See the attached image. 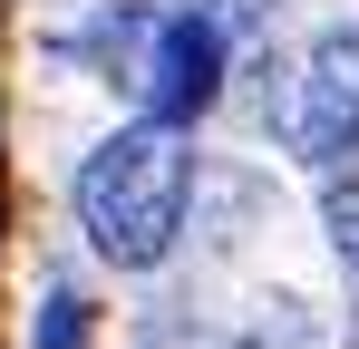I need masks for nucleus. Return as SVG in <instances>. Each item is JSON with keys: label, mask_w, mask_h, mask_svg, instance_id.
<instances>
[{"label": "nucleus", "mask_w": 359, "mask_h": 349, "mask_svg": "<svg viewBox=\"0 0 359 349\" xmlns=\"http://www.w3.org/2000/svg\"><path fill=\"white\" fill-rule=\"evenodd\" d=\"M88 330H97L88 301H78V291H49V301H39V340H29V349H88Z\"/></svg>", "instance_id": "39448f33"}, {"label": "nucleus", "mask_w": 359, "mask_h": 349, "mask_svg": "<svg viewBox=\"0 0 359 349\" xmlns=\"http://www.w3.org/2000/svg\"><path fill=\"white\" fill-rule=\"evenodd\" d=\"M311 184H320V224L340 242V262L359 272V126H340V136L311 156Z\"/></svg>", "instance_id": "20e7f679"}, {"label": "nucleus", "mask_w": 359, "mask_h": 349, "mask_svg": "<svg viewBox=\"0 0 359 349\" xmlns=\"http://www.w3.org/2000/svg\"><path fill=\"white\" fill-rule=\"evenodd\" d=\"M184 214H194V146H184V126L136 116L78 165V233L117 272H156L175 252Z\"/></svg>", "instance_id": "f257e3e1"}, {"label": "nucleus", "mask_w": 359, "mask_h": 349, "mask_svg": "<svg viewBox=\"0 0 359 349\" xmlns=\"http://www.w3.org/2000/svg\"><path fill=\"white\" fill-rule=\"evenodd\" d=\"M224 68H233V39L204 10H146V39L126 58V88H136V107L156 116V126H194V116L214 107Z\"/></svg>", "instance_id": "f03ea898"}, {"label": "nucleus", "mask_w": 359, "mask_h": 349, "mask_svg": "<svg viewBox=\"0 0 359 349\" xmlns=\"http://www.w3.org/2000/svg\"><path fill=\"white\" fill-rule=\"evenodd\" d=\"M272 126H282V146H292L301 165H311L340 126H359V29L311 39V58L292 68V88H282V107H272Z\"/></svg>", "instance_id": "7ed1b4c3"}]
</instances>
